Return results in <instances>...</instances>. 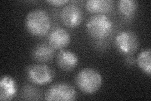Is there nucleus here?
<instances>
[{
    "label": "nucleus",
    "instance_id": "nucleus-1",
    "mask_svg": "<svg viewBox=\"0 0 151 101\" xmlns=\"http://www.w3.org/2000/svg\"><path fill=\"white\" fill-rule=\"evenodd\" d=\"M49 14L42 9H35L28 12L25 18V26L31 34L36 37L46 35L50 28Z\"/></svg>",
    "mask_w": 151,
    "mask_h": 101
},
{
    "label": "nucleus",
    "instance_id": "nucleus-2",
    "mask_svg": "<svg viewBox=\"0 0 151 101\" xmlns=\"http://www.w3.org/2000/svg\"><path fill=\"white\" fill-rule=\"evenodd\" d=\"M86 29L92 38L101 41L111 34L113 29V23L105 14H95L88 19Z\"/></svg>",
    "mask_w": 151,
    "mask_h": 101
},
{
    "label": "nucleus",
    "instance_id": "nucleus-3",
    "mask_svg": "<svg viewBox=\"0 0 151 101\" xmlns=\"http://www.w3.org/2000/svg\"><path fill=\"white\" fill-rule=\"evenodd\" d=\"M75 81L82 92L93 94L101 87L103 78L97 70L91 68H86L79 72Z\"/></svg>",
    "mask_w": 151,
    "mask_h": 101
},
{
    "label": "nucleus",
    "instance_id": "nucleus-4",
    "mask_svg": "<svg viewBox=\"0 0 151 101\" xmlns=\"http://www.w3.org/2000/svg\"><path fill=\"white\" fill-rule=\"evenodd\" d=\"M115 44L118 51L128 56L133 54L137 51L139 41L135 33L131 31H124L116 35Z\"/></svg>",
    "mask_w": 151,
    "mask_h": 101
},
{
    "label": "nucleus",
    "instance_id": "nucleus-5",
    "mask_svg": "<svg viewBox=\"0 0 151 101\" xmlns=\"http://www.w3.org/2000/svg\"><path fill=\"white\" fill-rule=\"evenodd\" d=\"M77 97V92L73 86L67 83H57L47 90L45 99L47 100L72 101Z\"/></svg>",
    "mask_w": 151,
    "mask_h": 101
},
{
    "label": "nucleus",
    "instance_id": "nucleus-6",
    "mask_svg": "<svg viewBox=\"0 0 151 101\" xmlns=\"http://www.w3.org/2000/svg\"><path fill=\"white\" fill-rule=\"evenodd\" d=\"M28 79L37 85H45L53 80L55 73L50 67L44 64H34L27 70Z\"/></svg>",
    "mask_w": 151,
    "mask_h": 101
},
{
    "label": "nucleus",
    "instance_id": "nucleus-7",
    "mask_svg": "<svg viewBox=\"0 0 151 101\" xmlns=\"http://www.w3.org/2000/svg\"><path fill=\"white\" fill-rule=\"evenodd\" d=\"M61 20L65 26L70 28L78 27L83 21L82 9L75 4L65 5L60 12Z\"/></svg>",
    "mask_w": 151,
    "mask_h": 101
},
{
    "label": "nucleus",
    "instance_id": "nucleus-8",
    "mask_svg": "<svg viewBox=\"0 0 151 101\" xmlns=\"http://www.w3.org/2000/svg\"><path fill=\"white\" fill-rule=\"evenodd\" d=\"M49 44L55 49H62L67 47L70 41L69 33L62 27H56L48 36Z\"/></svg>",
    "mask_w": 151,
    "mask_h": 101
},
{
    "label": "nucleus",
    "instance_id": "nucleus-9",
    "mask_svg": "<svg viewBox=\"0 0 151 101\" xmlns=\"http://www.w3.org/2000/svg\"><path fill=\"white\" fill-rule=\"evenodd\" d=\"M57 64L64 71L73 70L78 64V57L74 52L69 50H60L56 57Z\"/></svg>",
    "mask_w": 151,
    "mask_h": 101
},
{
    "label": "nucleus",
    "instance_id": "nucleus-10",
    "mask_svg": "<svg viewBox=\"0 0 151 101\" xmlns=\"http://www.w3.org/2000/svg\"><path fill=\"white\" fill-rule=\"evenodd\" d=\"M17 85L10 76H3L0 81V100H12L17 94Z\"/></svg>",
    "mask_w": 151,
    "mask_h": 101
},
{
    "label": "nucleus",
    "instance_id": "nucleus-11",
    "mask_svg": "<svg viewBox=\"0 0 151 101\" xmlns=\"http://www.w3.org/2000/svg\"><path fill=\"white\" fill-rule=\"evenodd\" d=\"M54 49L49 43H40L34 47L32 51V56L37 61L48 62L54 58Z\"/></svg>",
    "mask_w": 151,
    "mask_h": 101
},
{
    "label": "nucleus",
    "instance_id": "nucleus-12",
    "mask_svg": "<svg viewBox=\"0 0 151 101\" xmlns=\"http://www.w3.org/2000/svg\"><path fill=\"white\" fill-rule=\"evenodd\" d=\"M88 12L96 14L110 13L113 8L112 0H88L86 2Z\"/></svg>",
    "mask_w": 151,
    "mask_h": 101
},
{
    "label": "nucleus",
    "instance_id": "nucleus-13",
    "mask_svg": "<svg viewBox=\"0 0 151 101\" xmlns=\"http://www.w3.org/2000/svg\"><path fill=\"white\" fill-rule=\"evenodd\" d=\"M137 7V1L134 0H120L118 2V8L120 13L127 18L134 15Z\"/></svg>",
    "mask_w": 151,
    "mask_h": 101
},
{
    "label": "nucleus",
    "instance_id": "nucleus-14",
    "mask_svg": "<svg viewBox=\"0 0 151 101\" xmlns=\"http://www.w3.org/2000/svg\"><path fill=\"white\" fill-rule=\"evenodd\" d=\"M137 63L139 68L149 76L151 73V51L150 49L142 51L137 58Z\"/></svg>",
    "mask_w": 151,
    "mask_h": 101
},
{
    "label": "nucleus",
    "instance_id": "nucleus-15",
    "mask_svg": "<svg viewBox=\"0 0 151 101\" xmlns=\"http://www.w3.org/2000/svg\"><path fill=\"white\" fill-rule=\"evenodd\" d=\"M68 0H50V1H47V3L52 4L54 6H61L64 4L69 3Z\"/></svg>",
    "mask_w": 151,
    "mask_h": 101
},
{
    "label": "nucleus",
    "instance_id": "nucleus-16",
    "mask_svg": "<svg viewBox=\"0 0 151 101\" xmlns=\"http://www.w3.org/2000/svg\"><path fill=\"white\" fill-rule=\"evenodd\" d=\"M135 62V60L132 55H128L125 57V63L128 66L134 65Z\"/></svg>",
    "mask_w": 151,
    "mask_h": 101
}]
</instances>
